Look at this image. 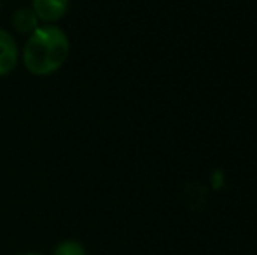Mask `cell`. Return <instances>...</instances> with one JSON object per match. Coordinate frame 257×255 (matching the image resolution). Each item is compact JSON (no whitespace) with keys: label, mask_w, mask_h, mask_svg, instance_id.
<instances>
[{"label":"cell","mask_w":257,"mask_h":255,"mask_svg":"<svg viewBox=\"0 0 257 255\" xmlns=\"http://www.w3.org/2000/svg\"><path fill=\"white\" fill-rule=\"evenodd\" d=\"M20 60V49L14 37L7 30L0 28V77L11 74Z\"/></svg>","instance_id":"obj_3"},{"label":"cell","mask_w":257,"mask_h":255,"mask_svg":"<svg viewBox=\"0 0 257 255\" xmlns=\"http://www.w3.org/2000/svg\"><path fill=\"white\" fill-rule=\"evenodd\" d=\"M13 25L20 34H28L30 35L35 28L41 25L39 18L35 16V13L32 11V7H21L14 13L13 16Z\"/></svg>","instance_id":"obj_4"},{"label":"cell","mask_w":257,"mask_h":255,"mask_svg":"<svg viewBox=\"0 0 257 255\" xmlns=\"http://www.w3.org/2000/svg\"><path fill=\"white\" fill-rule=\"evenodd\" d=\"M70 55V41L60 27L39 25L25 42L23 65L34 75H51L58 72Z\"/></svg>","instance_id":"obj_1"},{"label":"cell","mask_w":257,"mask_h":255,"mask_svg":"<svg viewBox=\"0 0 257 255\" xmlns=\"http://www.w3.org/2000/svg\"><path fill=\"white\" fill-rule=\"evenodd\" d=\"M53 255H88V253H86V248L79 241L67 239V241H61L60 245L54 248Z\"/></svg>","instance_id":"obj_5"},{"label":"cell","mask_w":257,"mask_h":255,"mask_svg":"<svg viewBox=\"0 0 257 255\" xmlns=\"http://www.w3.org/2000/svg\"><path fill=\"white\" fill-rule=\"evenodd\" d=\"M70 0H32V11L39 21L44 25H53L67 14Z\"/></svg>","instance_id":"obj_2"},{"label":"cell","mask_w":257,"mask_h":255,"mask_svg":"<svg viewBox=\"0 0 257 255\" xmlns=\"http://www.w3.org/2000/svg\"><path fill=\"white\" fill-rule=\"evenodd\" d=\"M20 255H41V253H32L30 252V253H20Z\"/></svg>","instance_id":"obj_6"}]
</instances>
